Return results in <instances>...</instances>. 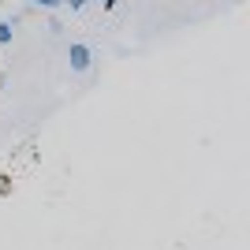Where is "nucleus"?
I'll list each match as a JSON object with an SVG mask.
<instances>
[{
    "instance_id": "f257e3e1",
    "label": "nucleus",
    "mask_w": 250,
    "mask_h": 250,
    "mask_svg": "<svg viewBox=\"0 0 250 250\" xmlns=\"http://www.w3.org/2000/svg\"><path fill=\"white\" fill-rule=\"evenodd\" d=\"M67 63H71L75 75L90 71V63H94V49H90L86 42H71V45H67Z\"/></svg>"
},
{
    "instance_id": "f03ea898",
    "label": "nucleus",
    "mask_w": 250,
    "mask_h": 250,
    "mask_svg": "<svg viewBox=\"0 0 250 250\" xmlns=\"http://www.w3.org/2000/svg\"><path fill=\"white\" fill-rule=\"evenodd\" d=\"M30 8H42V11H56V8H63V0H30Z\"/></svg>"
},
{
    "instance_id": "7ed1b4c3",
    "label": "nucleus",
    "mask_w": 250,
    "mask_h": 250,
    "mask_svg": "<svg viewBox=\"0 0 250 250\" xmlns=\"http://www.w3.org/2000/svg\"><path fill=\"white\" fill-rule=\"evenodd\" d=\"M11 34H15V30H11V22H8V19H0V45H8V42H11Z\"/></svg>"
},
{
    "instance_id": "20e7f679",
    "label": "nucleus",
    "mask_w": 250,
    "mask_h": 250,
    "mask_svg": "<svg viewBox=\"0 0 250 250\" xmlns=\"http://www.w3.org/2000/svg\"><path fill=\"white\" fill-rule=\"evenodd\" d=\"M8 194H11V176L0 172V198H8Z\"/></svg>"
},
{
    "instance_id": "39448f33",
    "label": "nucleus",
    "mask_w": 250,
    "mask_h": 250,
    "mask_svg": "<svg viewBox=\"0 0 250 250\" xmlns=\"http://www.w3.org/2000/svg\"><path fill=\"white\" fill-rule=\"evenodd\" d=\"M90 0H63V8H71V11H83Z\"/></svg>"
},
{
    "instance_id": "423d86ee",
    "label": "nucleus",
    "mask_w": 250,
    "mask_h": 250,
    "mask_svg": "<svg viewBox=\"0 0 250 250\" xmlns=\"http://www.w3.org/2000/svg\"><path fill=\"white\" fill-rule=\"evenodd\" d=\"M97 4H101V8H104V11H112V8H116V4H120V0H97Z\"/></svg>"
}]
</instances>
